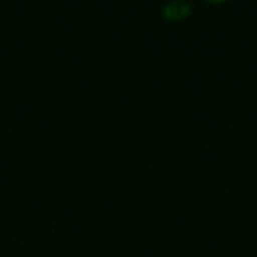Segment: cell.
Returning <instances> with one entry per match:
<instances>
[{"instance_id":"cell-1","label":"cell","mask_w":257,"mask_h":257,"mask_svg":"<svg viewBox=\"0 0 257 257\" xmlns=\"http://www.w3.org/2000/svg\"><path fill=\"white\" fill-rule=\"evenodd\" d=\"M189 12H191V6L185 0H171L165 6V16L169 20H183L185 16H189Z\"/></svg>"},{"instance_id":"cell-2","label":"cell","mask_w":257,"mask_h":257,"mask_svg":"<svg viewBox=\"0 0 257 257\" xmlns=\"http://www.w3.org/2000/svg\"><path fill=\"white\" fill-rule=\"evenodd\" d=\"M213 2H221V0H213Z\"/></svg>"}]
</instances>
